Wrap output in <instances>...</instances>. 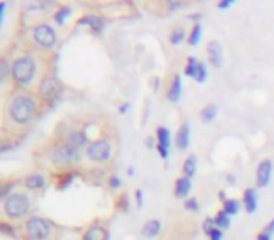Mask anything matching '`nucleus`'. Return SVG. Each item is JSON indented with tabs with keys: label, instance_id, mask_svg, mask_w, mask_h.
<instances>
[{
	"label": "nucleus",
	"instance_id": "33",
	"mask_svg": "<svg viewBox=\"0 0 274 240\" xmlns=\"http://www.w3.org/2000/svg\"><path fill=\"white\" fill-rule=\"evenodd\" d=\"M13 188H15V184H13V182H11V184H6L4 188L0 189V197H2V199H8V197H10V191Z\"/></svg>",
	"mask_w": 274,
	"mask_h": 240
},
{
	"label": "nucleus",
	"instance_id": "14",
	"mask_svg": "<svg viewBox=\"0 0 274 240\" xmlns=\"http://www.w3.org/2000/svg\"><path fill=\"white\" fill-rule=\"evenodd\" d=\"M180 98H182V79H180V75H173V83L169 86V92H167V100L169 102H173V104H177Z\"/></svg>",
	"mask_w": 274,
	"mask_h": 240
},
{
	"label": "nucleus",
	"instance_id": "22",
	"mask_svg": "<svg viewBox=\"0 0 274 240\" xmlns=\"http://www.w3.org/2000/svg\"><path fill=\"white\" fill-rule=\"evenodd\" d=\"M156 137H158V145L165 146V148H171V141H173V137H171L169 128H165V126H160L158 130H156Z\"/></svg>",
	"mask_w": 274,
	"mask_h": 240
},
{
	"label": "nucleus",
	"instance_id": "2",
	"mask_svg": "<svg viewBox=\"0 0 274 240\" xmlns=\"http://www.w3.org/2000/svg\"><path fill=\"white\" fill-rule=\"evenodd\" d=\"M34 75H36V60L32 56H21L11 66V77L21 86L30 84L34 81Z\"/></svg>",
	"mask_w": 274,
	"mask_h": 240
},
{
	"label": "nucleus",
	"instance_id": "1",
	"mask_svg": "<svg viewBox=\"0 0 274 240\" xmlns=\"http://www.w3.org/2000/svg\"><path fill=\"white\" fill-rule=\"evenodd\" d=\"M36 115V102L30 96H15L10 104V116L17 124H27L30 122Z\"/></svg>",
	"mask_w": 274,
	"mask_h": 240
},
{
	"label": "nucleus",
	"instance_id": "39",
	"mask_svg": "<svg viewBox=\"0 0 274 240\" xmlns=\"http://www.w3.org/2000/svg\"><path fill=\"white\" fill-rule=\"evenodd\" d=\"M0 231H2V233H6V235H11V237H15V231L11 229L8 223H0Z\"/></svg>",
	"mask_w": 274,
	"mask_h": 240
},
{
	"label": "nucleus",
	"instance_id": "30",
	"mask_svg": "<svg viewBox=\"0 0 274 240\" xmlns=\"http://www.w3.org/2000/svg\"><path fill=\"white\" fill-rule=\"evenodd\" d=\"M195 81L201 84L207 81V66L203 62H199V68H197V73H195Z\"/></svg>",
	"mask_w": 274,
	"mask_h": 240
},
{
	"label": "nucleus",
	"instance_id": "38",
	"mask_svg": "<svg viewBox=\"0 0 274 240\" xmlns=\"http://www.w3.org/2000/svg\"><path fill=\"white\" fill-rule=\"evenodd\" d=\"M156 150H158L160 158H164V160H167L169 158V148H165V146H162V145H156Z\"/></svg>",
	"mask_w": 274,
	"mask_h": 240
},
{
	"label": "nucleus",
	"instance_id": "37",
	"mask_svg": "<svg viewBox=\"0 0 274 240\" xmlns=\"http://www.w3.org/2000/svg\"><path fill=\"white\" fill-rule=\"evenodd\" d=\"M120 186H122V182H120V178H118V177H111V178H109V188L118 189Z\"/></svg>",
	"mask_w": 274,
	"mask_h": 240
},
{
	"label": "nucleus",
	"instance_id": "47",
	"mask_svg": "<svg viewBox=\"0 0 274 240\" xmlns=\"http://www.w3.org/2000/svg\"><path fill=\"white\" fill-rule=\"evenodd\" d=\"M227 180H229V182L233 184V182H235V177H233V175H227Z\"/></svg>",
	"mask_w": 274,
	"mask_h": 240
},
{
	"label": "nucleus",
	"instance_id": "9",
	"mask_svg": "<svg viewBox=\"0 0 274 240\" xmlns=\"http://www.w3.org/2000/svg\"><path fill=\"white\" fill-rule=\"evenodd\" d=\"M273 169H274V163L271 161V160H263V161L257 165V171H255L257 188H265V186L271 182V177H273Z\"/></svg>",
	"mask_w": 274,
	"mask_h": 240
},
{
	"label": "nucleus",
	"instance_id": "17",
	"mask_svg": "<svg viewBox=\"0 0 274 240\" xmlns=\"http://www.w3.org/2000/svg\"><path fill=\"white\" fill-rule=\"evenodd\" d=\"M86 133L84 132H81V130H75V132H72L70 133V137H68V145L70 146H74V148H81V146H84L86 145Z\"/></svg>",
	"mask_w": 274,
	"mask_h": 240
},
{
	"label": "nucleus",
	"instance_id": "15",
	"mask_svg": "<svg viewBox=\"0 0 274 240\" xmlns=\"http://www.w3.org/2000/svg\"><path fill=\"white\" fill-rule=\"evenodd\" d=\"M190 189H192V180H190V178H188V177L177 178V182H175V197H177V199L188 197Z\"/></svg>",
	"mask_w": 274,
	"mask_h": 240
},
{
	"label": "nucleus",
	"instance_id": "16",
	"mask_svg": "<svg viewBox=\"0 0 274 240\" xmlns=\"http://www.w3.org/2000/svg\"><path fill=\"white\" fill-rule=\"evenodd\" d=\"M160 231H162L160 219H148L147 223L143 225V229H141V235L147 237V239H154L156 235H160Z\"/></svg>",
	"mask_w": 274,
	"mask_h": 240
},
{
	"label": "nucleus",
	"instance_id": "26",
	"mask_svg": "<svg viewBox=\"0 0 274 240\" xmlns=\"http://www.w3.org/2000/svg\"><path fill=\"white\" fill-rule=\"evenodd\" d=\"M197 68H199V60H197V58H193V56H190V58L186 60V68H184V73H186L188 77H192V79H195Z\"/></svg>",
	"mask_w": 274,
	"mask_h": 240
},
{
	"label": "nucleus",
	"instance_id": "24",
	"mask_svg": "<svg viewBox=\"0 0 274 240\" xmlns=\"http://www.w3.org/2000/svg\"><path fill=\"white\" fill-rule=\"evenodd\" d=\"M223 212L227 214V216H235L239 210H241V203L237 201V199H225L223 201Z\"/></svg>",
	"mask_w": 274,
	"mask_h": 240
},
{
	"label": "nucleus",
	"instance_id": "27",
	"mask_svg": "<svg viewBox=\"0 0 274 240\" xmlns=\"http://www.w3.org/2000/svg\"><path fill=\"white\" fill-rule=\"evenodd\" d=\"M70 15H72V8L70 6H60V10L55 13V21L58 23V25H64Z\"/></svg>",
	"mask_w": 274,
	"mask_h": 240
},
{
	"label": "nucleus",
	"instance_id": "44",
	"mask_svg": "<svg viewBox=\"0 0 274 240\" xmlns=\"http://www.w3.org/2000/svg\"><path fill=\"white\" fill-rule=\"evenodd\" d=\"M257 240H273V239H271V235H269V233H265V231H261V233L257 235Z\"/></svg>",
	"mask_w": 274,
	"mask_h": 240
},
{
	"label": "nucleus",
	"instance_id": "18",
	"mask_svg": "<svg viewBox=\"0 0 274 240\" xmlns=\"http://www.w3.org/2000/svg\"><path fill=\"white\" fill-rule=\"evenodd\" d=\"M25 186L28 189H32V191H36V189H42L45 188V178L42 177V175H28V177L25 178Z\"/></svg>",
	"mask_w": 274,
	"mask_h": 240
},
{
	"label": "nucleus",
	"instance_id": "32",
	"mask_svg": "<svg viewBox=\"0 0 274 240\" xmlns=\"http://www.w3.org/2000/svg\"><path fill=\"white\" fill-rule=\"evenodd\" d=\"M216 225H214V218H205V221H203V233L209 237L212 233V229H214Z\"/></svg>",
	"mask_w": 274,
	"mask_h": 240
},
{
	"label": "nucleus",
	"instance_id": "13",
	"mask_svg": "<svg viewBox=\"0 0 274 240\" xmlns=\"http://www.w3.org/2000/svg\"><path fill=\"white\" fill-rule=\"evenodd\" d=\"M243 207L248 214H253L257 210V191L253 188L244 189V195H243Z\"/></svg>",
	"mask_w": 274,
	"mask_h": 240
},
{
	"label": "nucleus",
	"instance_id": "42",
	"mask_svg": "<svg viewBox=\"0 0 274 240\" xmlns=\"http://www.w3.org/2000/svg\"><path fill=\"white\" fill-rule=\"evenodd\" d=\"M136 201H137V207H143V191L141 189L136 191Z\"/></svg>",
	"mask_w": 274,
	"mask_h": 240
},
{
	"label": "nucleus",
	"instance_id": "35",
	"mask_svg": "<svg viewBox=\"0 0 274 240\" xmlns=\"http://www.w3.org/2000/svg\"><path fill=\"white\" fill-rule=\"evenodd\" d=\"M209 239H211V240H221V239H223V231L218 229V227H214V229H212V233L209 235Z\"/></svg>",
	"mask_w": 274,
	"mask_h": 240
},
{
	"label": "nucleus",
	"instance_id": "34",
	"mask_svg": "<svg viewBox=\"0 0 274 240\" xmlns=\"http://www.w3.org/2000/svg\"><path fill=\"white\" fill-rule=\"evenodd\" d=\"M8 70H10L8 62H6V60H2V62H0V79H2V81L8 77Z\"/></svg>",
	"mask_w": 274,
	"mask_h": 240
},
{
	"label": "nucleus",
	"instance_id": "7",
	"mask_svg": "<svg viewBox=\"0 0 274 240\" xmlns=\"http://www.w3.org/2000/svg\"><path fill=\"white\" fill-rule=\"evenodd\" d=\"M86 156H88V160L98 161V163L107 161V160L111 158V145L107 143L106 139L94 141V143H90L88 148H86Z\"/></svg>",
	"mask_w": 274,
	"mask_h": 240
},
{
	"label": "nucleus",
	"instance_id": "23",
	"mask_svg": "<svg viewBox=\"0 0 274 240\" xmlns=\"http://www.w3.org/2000/svg\"><path fill=\"white\" fill-rule=\"evenodd\" d=\"M214 225L221 231L229 229V227H231V216H227L223 210H220V212L216 214V218H214Z\"/></svg>",
	"mask_w": 274,
	"mask_h": 240
},
{
	"label": "nucleus",
	"instance_id": "46",
	"mask_svg": "<svg viewBox=\"0 0 274 240\" xmlns=\"http://www.w3.org/2000/svg\"><path fill=\"white\" fill-rule=\"evenodd\" d=\"M190 19H192V21H199L201 15H199V13H197V15H190Z\"/></svg>",
	"mask_w": 274,
	"mask_h": 240
},
{
	"label": "nucleus",
	"instance_id": "36",
	"mask_svg": "<svg viewBox=\"0 0 274 240\" xmlns=\"http://www.w3.org/2000/svg\"><path fill=\"white\" fill-rule=\"evenodd\" d=\"M233 4H235V0H220L216 6H218V10H227V8H231Z\"/></svg>",
	"mask_w": 274,
	"mask_h": 240
},
{
	"label": "nucleus",
	"instance_id": "11",
	"mask_svg": "<svg viewBox=\"0 0 274 240\" xmlns=\"http://www.w3.org/2000/svg\"><path fill=\"white\" fill-rule=\"evenodd\" d=\"M77 25H79V27L88 25V27L94 30V34H102L106 21H104V17H100V15H96V13H90V15H84V17H81V19L77 21Z\"/></svg>",
	"mask_w": 274,
	"mask_h": 240
},
{
	"label": "nucleus",
	"instance_id": "31",
	"mask_svg": "<svg viewBox=\"0 0 274 240\" xmlns=\"http://www.w3.org/2000/svg\"><path fill=\"white\" fill-rule=\"evenodd\" d=\"M74 178H75L74 173H68L66 177H62V178H60V180H58V184H56V188H58V189H66V188H68V186H70V184H72V180H74Z\"/></svg>",
	"mask_w": 274,
	"mask_h": 240
},
{
	"label": "nucleus",
	"instance_id": "29",
	"mask_svg": "<svg viewBox=\"0 0 274 240\" xmlns=\"http://www.w3.org/2000/svg\"><path fill=\"white\" fill-rule=\"evenodd\" d=\"M184 209L188 210V212H197L199 210V201L195 197H188L184 201Z\"/></svg>",
	"mask_w": 274,
	"mask_h": 240
},
{
	"label": "nucleus",
	"instance_id": "3",
	"mask_svg": "<svg viewBox=\"0 0 274 240\" xmlns=\"http://www.w3.org/2000/svg\"><path fill=\"white\" fill-rule=\"evenodd\" d=\"M2 209H4L8 218H23L30 209V199L25 193H11L8 199H4Z\"/></svg>",
	"mask_w": 274,
	"mask_h": 240
},
{
	"label": "nucleus",
	"instance_id": "5",
	"mask_svg": "<svg viewBox=\"0 0 274 240\" xmlns=\"http://www.w3.org/2000/svg\"><path fill=\"white\" fill-rule=\"evenodd\" d=\"M25 231H27V235H28L30 240H45L49 237V233H51V227H49V223L45 219L30 218L27 221V225H25Z\"/></svg>",
	"mask_w": 274,
	"mask_h": 240
},
{
	"label": "nucleus",
	"instance_id": "6",
	"mask_svg": "<svg viewBox=\"0 0 274 240\" xmlns=\"http://www.w3.org/2000/svg\"><path fill=\"white\" fill-rule=\"evenodd\" d=\"M77 158H79L77 148H74V146H70V145H58L51 150V161L56 163V165L74 163V161H77Z\"/></svg>",
	"mask_w": 274,
	"mask_h": 240
},
{
	"label": "nucleus",
	"instance_id": "4",
	"mask_svg": "<svg viewBox=\"0 0 274 240\" xmlns=\"http://www.w3.org/2000/svg\"><path fill=\"white\" fill-rule=\"evenodd\" d=\"M32 36H34V42L38 43L40 47H43V49H49L56 43V34L47 23L36 25L34 30H32Z\"/></svg>",
	"mask_w": 274,
	"mask_h": 240
},
{
	"label": "nucleus",
	"instance_id": "8",
	"mask_svg": "<svg viewBox=\"0 0 274 240\" xmlns=\"http://www.w3.org/2000/svg\"><path fill=\"white\" fill-rule=\"evenodd\" d=\"M62 92V83L55 77V75H49L45 77L42 83H40V94L45 100H56Z\"/></svg>",
	"mask_w": 274,
	"mask_h": 240
},
{
	"label": "nucleus",
	"instance_id": "41",
	"mask_svg": "<svg viewBox=\"0 0 274 240\" xmlns=\"http://www.w3.org/2000/svg\"><path fill=\"white\" fill-rule=\"evenodd\" d=\"M118 207L126 212L128 210V195H122V197H120V201H118Z\"/></svg>",
	"mask_w": 274,
	"mask_h": 240
},
{
	"label": "nucleus",
	"instance_id": "10",
	"mask_svg": "<svg viewBox=\"0 0 274 240\" xmlns=\"http://www.w3.org/2000/svg\"><path fill=\"white\" fill-rule=\"evenodd\" d=\"M207 54H209V60L214 68H221V64H223V47H221V43L218 40H212L209 42L207 45Z\"/></svg>",
	"mask_w": 274,
	"mask_h": 240
},
{
	"label": "nucleus",
	"instance_id": "43",
	"mask_svg": "<svg viewBox=\"0 0 274 240\" xmlns=\"http://www.w3.org/2000/svg\"><path fill=\"white\" fill-rule=\"evenodd\" d=\"M265 233H269V235H273L274 233V218L267 223V227H265Z\"/></svg>",
	"mask_w": 274,
	"mask_h": 240
},
{
	"label": "nucleus",
	"instance_id": "12",
	"mask_svg": "<svg viewBox=\"0 0 274 240\" xmlns=\"http://www.w3.org/2000/svg\"><path fill=\"white\" fill-rule=\"evenodd\" d=\"M175 146L180 150H186L190 146V124L188 122H182L175 135Z\"/></svg>",
	"mask_w": 274,
	"mask_h": 240
},
{
	"label": "nucleus",
	"instance_id": "28",
	"mask_svg": "<svg viewBox=\"0 0 274 240\" xmlns=\"http://www.w3.org/2000/svg\"><path fill=\"white\" fill-rule=\"evenodd\" d=\"M184 40H188L184 28H175V30L171 32V36H169V42L173 43V45H179V43H182Z\"/></svg>",
	"mask_w": 274,
	"mask_h": 240
},
{
	"label": "nucleus",
	"instance_id": "40",
	"mask_svg": "<svg viewBox=\"0 0 274 240\" xmlns=\"http://www.w3.org/2000/svg\"><path fill=\"white\" fill-rule=\"evenodd\" d=\"M167 8L169 10H179V8H182V2H179V0H171V2H167Z\"/></svg>",
	"mask_w": 274,
	"mask_h": 240
},
{
	"label": "nucleus",
	"instance_id": "25",
	"mask_svg": "<svg viewBox=\"0 0 274 240\" xmlns=\"http://www.w3.org/2000/svg\"><path fill=\"white\" fill-rule=\"evenodd\" d=\"M201 34H203V28H201V25L197 23V25H195V27L192 28L190 36H188V40H186L190 47H195V45L201 42Z\"/></svg>",
	"mask_w": 274,
	"mask_h": 240
},
{
	"label": "nucleus",
	"instance_id": "19",
	"mask_svg": "<svg viewBox=\"0 0 274 240\" xmlns=\"http://www.w3.org/2000/svg\"><path fill=\"white\" fill-rule=\"evenodd\" d=\"M216 115H218V107L214 104H209V105H205L203 109H201V122L203 124H211L212 120L216 118Z\"/></svg>",
	"mask_w": 274,
	"mask_h": 240
},
{
	"label": "nucleus",
	"instance_id": "21",
	"mask_svg": "<svg viewBox=\"0 0 274 240\" xmlns=\"http://www.w3.org/2000/svg\"><path fill=\"white\" fill-rule=\"evenodd\" d=\"M83 240H107V231L100 225H94L84 233Z\"/></svg>",
	"mask_w": 274,
	"mask_h": 240
},
{
	"label": "nucleus",
	"instance_id": "45",
	"mask_svg": "<svg viewBox=\"0 0 274 240\" xmlns=\"http://www.w3.org/2000/svg\"><path fill=\"white\" fill-rule=\"evenodd\" d=\"M128 109H130V104H122L120 107H118V111H120V113H126Z\"/></svg>",
	"mask_w": 274,
	"mask_h": 240
},
{
	"label": "nucleus",
	"instance_id": "20",
	"mask_svg": "<svg viewBox=\"0 0 274 240\" xmlns=\"http://www.w3.org/2000/svg\"><path fill=\"white\" fill-rule=\"evenodd\" d=\"M195 171H197V158H195V154H190V156L184 160L182 173H184V177L192 178L193 175H195Z\"/></svg>",
	"mask_w": 274,
	"mask_h": 240
}]
</instances>
